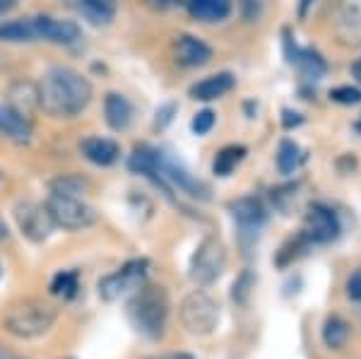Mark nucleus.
Segmentation results:
<instances>
[{"label":"nucleus","mask_w":361,"mask_h":359,"mask_svg":"<svg viewBox=\"0 0 361 359\" xmlns=\"http://www.w3.org/2000/svg\"><path fill=\"white\" fill-rule=\"evenodd\" d=\"M39 102L56 118H73L92 102V85L85 75L70 68H51L39 85Z\"/></svg>","instance_id":"nucleus-1"},{"label":"nucleus","mask_w":361,"mask_h":359,"mask_svg":"<svg viewBox=\"0 0 361 359\" xmlns=\"http://www.w3.org/2000/svg\"><path fill=\"white\" fill-rule=\"evenodd\" d=\"M128 321L135 331L147 340L164 335L169 318V294L161 285H142L135 289L126 306Z\"/></svg>","instance_id":"nucleus-2"},{"label":"nucleus","mask_w":361,"mask_h":359,"mask_svg":"<svg viewBox=\"0 0 361 359\" xmlns=\"http://www.w3.org/2000/svg\"><path fill=\"white\" fill-rule=\"evenodd\" d=\"M58 318V309L44 299H22L10 306L3 316V328L17 340L42 338L54 328Z\"/></svg>","instance_id":"nucleus-3"},{"label":"nucleus","mask_w":361,"mask_h":359,"mask_svg":"<svg viewBox=\"0 0 361 359\" xmlns=\"http://www.w3.org/2000/svg\"><path fill=\"white\" fill-rule=\"evenodd\" d=\"M178 318H180V326L190 335H212L219 326L222 311H219L217 299H212L202 289H195V292H190L180 302Z\"/></svg>","instance_id":"nucleus-4"},{"label":"nucleus","mask_w":361,"mask_h":359,"mask_svg":"<svg viewBox=\"0 0 361 359\" xmlns=\"http://www.w3.org/2000/svg\"><path fill=\"white\" fill-rule=\"evenodd\" d=\"M51 217H54L56 227H63L68 231H80L87 229L97 222V212L92 205H87L85 200L75 198V195H63L54 193L46 202Z\"/></svg>","instance_id":"nucleus-5"},{"label":"nucleus","mask_w":361,"mask_h":359,"mask_svg":"<svg viewBox=\"0 0 361 359\" xmlns=\"http://www.w3.org/2000/svg\"><path fill=\"white\" fill-rule=\"evenodd\" d=\"M226 268V248L217 236H207L190 258V280L197 285H212Z\"/></svg>","instance_id":"nucleus-6"},{"label":"nucleus","mask_w":361,"mask_h":359,"mask_svg":"<svg viewBox=\"0 0 361 359\" xmlns=\"http://www.w3.org/2000/svg\"><path fill=\"white\" fill-rule=\"evenodd\" d=\"M149 263L145 258H135L130 263H126L121 270L106 275L99 280V297L104 302H116V299L133 294L135 289L145 285V275H147Z\"/></svg>","instance_id":"nucleus-7"},{"label":"nucleus","mask_w":361,"mask_h":359,"mask_svg":"<svg viewBox=\"0 0 361 359\" xmlns=\"http://www.w3.org/2000/svg\"><path fill=\"white\" fill-rule=\"evenodd\" d=\"M13 215H15L17 227L22 231V236H27L34 244L46 241L56 229V222H54V217H51L49 207L39 205V202H32V200L17 202Z\"/></svg>","instance_id":"nucleus-8"},{"label":"nucleus","mask_w":361,"mask_h":359,"mask_svg":"<svg viewBox=\"0 0 361 359\" xmlns=\"http://www.w3.org/2000/svg\"><path fill=\"white\" fill-rule=\"evenodd\" d=\"M231 217H234L236 227H238V239H241L243 246H250L255 239H258L260 229L265 227V205L253 195H246V198H238L236 202L229 205Z\"/></svg>","instance_id":"nucleus-9"},{"label":"nucleus","mask_w":361,"mask_h":359,"mask_svg":"<svg viewBox=\"0 0 361 359\" xmlns=\"http://www.w3.org/2000/svg\"><path fill=\"white\" fill-rule=\"evenodd\" d=\"M311 244H328L337 239L340 234V222L337 215L325 205H313L311 212L306 215V229L301 231Z\"/></svg>","instance_id":"nucleus-10"},{"label":"nucleus","mask_w":361,"mask_h":359,"mask_svg":"<svg viewBox=\"0 0 361 359\" xmlns=\"http://www.w3.org/2000/svg\"><path fill=\"white\" fill-rule=\"evenodd\" d=\"M173 56L180 66L185 68H200L212 58V49L197 37H190V34H180L173 42Z\"/></svg>","instance_id":"nucleus-11"},{"label":"nucleus","mask_w":361,"mask_h":359,"mask_svg":"<svg viewBox=\"0 0 361 359\" xmlns=\"http://www.w3.org/2000/svg\"><path fill=\"white\" fill-rule=\"evenodd\" d=\"M0 42L8 44H25V42H42V17H22L0 25Z\"/></svg>","instance_id":"nucleus-12"},{"label":"nucleus","mask_w":361,"mask_h":359,"mask_svg":"<svg viewBox=\"0 0 361 359\" xmlns=\"http://www.w3.org/2000/svg\"><path fill=\"white\" fill-rule=\"evenodd\" d=\"M8 109L20 114L22 118L32 121L37 109H42L39 102V87L34 83H15L8 92Z\"/></svg>","instance_id":"nucleus-13"},{"label":"nucleus","mask_w":361,"mask_h":359,"mask_svg":"<svg viewBox=\"0 0 361 359\" xmlns=\"http://www.w3.org/2000/svg\"><path fill=\"white\" fill-rule=\"evenodd\" d=\"M80 152L97 166H111L121 157V145L109 138H85L80 142Z\"/></svg>","instance_id":"nucleus-14"},{"label":"nucleus","mask_w":361,"mask_h":359,"mask_svg":"<svg viewBox=\"0 0 361 359\" xmlns=\"http://www.w3.org/2000/svg\"><path fill=\"white\" fill-rule=\"evenodd\" d=\"M234 85H236V80L231 73H214L190 87V97L197 102H212L234 90Z\"/></svg>","instance_id":"nucleus-15"},{"label":"nucleus","mask_w":361,"mask_h":359,"mask_svg":"<svg viewBox=\"0 0 361 359\" xmlns=\"http://www.w3.org/2000/svg\"><path fill=\"white\" fill-rule=\"evenodd\" d=\"M82 37L78 22L73 20H56V17H42V42L49 44H75Z\"/></svg>","instance_id":"nucleus-16"},{"label":"nucleus","mask_w":361,"mask_h":359,"mask_svg":"<svg viewBox=\"0 0 361 359\" xmlns=\"http://www.w3.org/2000/svg\"><path fill=\"white\" fill-rule=\"evenodd\" d=\"M340 39L349 46L361 44V0H347L340 13Z\"/></svg>","instance_id":"nucleus-17"},{"label":"nucleus","mask_w":361,"mask_h":359,"mask_svg":"<svg viewBox=\"0 0 361 359\" xmlns=\"http://www.w3.org/2000/svg\"><path fill=\"white\" fill-rule=\"evenodd\" d=\"M104 114H106V123L111 126L114 130H126L133 121V107L130 102L126 99L123 95H106L104 99Z\"/></svg>","instance_id":"nucleus-18"},{"label":"nucleus","mask_w":361,"mask_h":359,"mask_svg":"<svg viewBox=\"0 0 361 359\" xmlns=\"http://www.w3.org/2000/svg\"><path fill=\"white\" fill-rule=\"evenodd\" d=\"M78 13L85 17L87 22L102 27L109 25L116 15V0H75Z\"/></svg>","instance_id":"nucleus-19"},{"label":"nucleus","mask_w":361,"mask_h":359,"mask_svg":"<svg viewBox=\"0 0 361 359\" xmlns=\"http://www.w3.org/2000/svg\"><path fill=\"white\" fill-rule=\"evenodd\" d=\"M0 133L13 138L17 142H27L29 138H32V121L22 118L13 109L0 107Z\"/></svg>","instance_id":"nucleus-20"},{"label":"nucleus","mask_w":361,"mask_h":359,"mask_svg":"<svg viewBox=\"0 0 361 359\" xmlns=\"http://www.w3.org/2000/svg\"><path fill=\"white\" fill-rule=\"evenodd\" d=\"M188 8L200 22H219L231 13V0H188Z\"/></svg>","instance_id":"nucleus-21"},{"label":"nucleus","mask_w":361,"mask_h":359,"mask_svg":"<svg viewBox=\"0 0 361 359\" xmlns=\"http://www.w3.org/2000/svg\"><path fill=\"white\" fill-rule=\"evenodd\" d=\"M243 157H246V147H243V145H226V147H222L217 152L212 169L217 176H229V174L243 162Z\"/></svg>","instance_id":"nucleus-22"},{"label":"nucleus","mask_w":361,"mask_h":359,"mask_svg":"<svg viewBox=\"0 0 361 359\" xmlns=\"http://www.w3.org/2000/svg\"><path fill=\"white\" fill-rule=\"evenodd\" d=\"M349 338V323L340 316H330L323 326V343L330 350H340Z\"/></svg>","instance_id":"nucleus-23"},{"label":"nucleus","mask_w":361,"mask_h":359,"mask_svg":"<svg viewBox=\"0 0 361 359\" xmlns=\"http://www.w3.org/2000/svg\"><path fill=\"white\" fill-rule=\"evenodd\" d=\"M301 159H304V154H301V147L294 140H282V142H279V150H277V169H279V174H294L296 169H299Z\"/></svg>","instance_id":"nucleus-24"},{"label":"nucleus","mask_w":361,"mask_h":359,"mask_svg":"<svg viewBox=\"0 0 361 359\" xmlns=\"http://www.w3.org/2000/svg\"><path fill=\"white\" fill-rule=\"evenodd\" d=\"M78 273L75 270H63V273H58L54 277V282H51V294H56V297H63V299H73L75 294H78Z\"/></svg>","instance_id":"nucleus-25"},{"label":"nucleus","mask_w":361,"mask_h":359,"mask_svg":"<svg viewBox=\"0 0 361 359\" xmlns=\"http://www.w3.org/2000/svg\"><path fill=\"white\" fill-rule=\"evenodd\" d=\"M85 186V181L82 178H78V176H63V178H58V181H54V193H63V195H75V193H80Z\"/></svg>","instance_id":"nucleus-26"},{"label":"nucleus","mask_w":361,"mask_h":359,"mask_svg":"<svg viewBox=\"0 0 361 359\" xmlns=\"http://www.w3.org/2000/svg\"><path fill=\"white\" fill-rule=\"evenodd\" d=\"M330 99L337 104H359L361 90H357V87H335V90L330 92Z\"/></svg>","instance_id":"nucleus-27"},{"label":"nucleus","mask_w":361,"mask_h":359,"mask_svg":"<svg viewBox=\"0 0 361 359\" xmlns=\"http://www.w3.org/2000/svg\"><path fill=\"white\" fill-rule=\"evenodd\" d=\"M212 126H214V114L209 111V109H205V111L195 114V118H193V123H190V128H193L195 135H205V133L212 130Z\"/></svg>","instance_id":"nucleus-28"},{"label":"nucleus","mask_w":361,"mask_h":359,"mask_svg":"<svg viewBox=\"0 0 361 359\" xmlns=\"http://www.w3.org/2000/svg\"><path fill=\"white\" fill-rule=\"evenodd\" d=\"M347 297L354 299V302H361V268L354 270L347 280Z\"/></svg>","instance_id":"nucleus-29"},{"label":"nucleus","mask_w":361,"mask_h":359,"mask_svg":"<svg viewBox=\"0 0 361 359\" xmlns=\"http://www.w3.org/2000/svg\"><path fill=\"white\" fill-rule=\"evenodd\" d=\"M248 280H250V275L246 273V275H241V280L234 282V299H236V302H246V297H248V292H250L248 285H246Z\"/></svg>","instance_id":"nucleus-30"},{"label":"nucleus","mask_w":361,"mask_h":359,"mask_svg":"<svg viewBox=\"0 0 361 359\" xmlns=\"http://www.w3.org/2000/svg\"><path fill=\"white\" fill-rule=\"evenodd\" d=\"M145 3L152 10H171V8H176V5H180V0H145Z\"/></svg>","instance_id":"nucleus-31"},{"label":"nucleus","mask_w":361,"mask_h":359,"mask_svg":"<svg viewBox=\"0 0 361 359\" xmlns=\"http://www.w3.org/2000/svg\"><path fill=\"white\" fill-rule=\"evenodd\" d=\"M301 123V116L296 111H284V128H292V126Z\"/></svg>","instance_id":"nucleus-32"},{"label":"nucleus","mask_w":361,"mask_h":359,"mask_svg":"<svg viewBox=\"0 0 361 359\" xmlns=\"http://www.w3.org/2000/svg\"><path fill=\"white\" fill-rule=\"evenodd\" d=\"M8 234H10V231H8V224H5V219L0 217V241L8 239Z\"/></svg>","instance_id":"nucleus-33"},{"label":"nucleus","mask_w":361,"mask_h":359,"mask_svg":"<svg viewBox=\"0 0 361 359\" xmlns=\"http://www.w3.org/2000/svg\"><path fill=\"white\" fill-rule=\"evenodd\" d=\"M15 5V0H0V13H5V10H10Z\"/></svg>","instance_id":"nucleus-34"},{"label":"nucleus","mask_w":361,"mask_h":359,"mask_svg":"<svg viewBox=\"0 0 361 359\" xmlns=\"http://www.w3.org/2000/svg\"><path fill=\"white\" fill-rule=\"evenodd\" d=\"M313 5V0H301V17H306V13H308V8Z\"/></svg>","instance_id":"nucleus-35"},{"label":"nucleus","mask_w":361,"mask_h":359,"mask_svg":"<svg viewBox=\"0 0 361 359\" xmlns=\"http://www.w3.org/2000/svg\"><path fill=\"white\" fill-rule=\"evenodd\" d=\"M0 359H25V357H17V355H13V352L0 350Z\"/></svg>","instance_id":"nucleus-36"},{"label":"nucleus","mask_w":361,"mask_h":359,"mask_svg":"<svg viewBox=\"0 0 361 359\" xmlns=\"http://www.w3.org/2000/svg\"><path fill=\"white\" fill-rule=\"evenodd\" d=\"M352 73H354V78H357V80H361V61H359V63H354Z\"/></svg>","instance_id":"nucleus-37"},{"label":"nucleus","mask_w":361,"mask_h":359,"mask_svg":"<svg viewBox=\"0 0 361 359\" xmlns=\"http://www.w3.org/2000/svg\"><path fill=\"white\" fill-rule=\"evenodd\" d=\"M166 359H195L193 355H185V352H178V355H171V357H166Z\"/></svg>","instance_id":"nucleus-38"},{"label":"nucleus","mask_w":361,"mask_h":359,"mask_svg":"<svg viewBox=\"0 0 361 359\" xmlns=\"http://www.w3.org/2000/svg\"><path fill=\"white\" fill-rule=\"evenodd\" d=\"M0 273H3V268H0Z\"/></svg>","instance_id":"nucleus-39"},{"label":"nucleus","mask_w":361,"mask_h":359,"mask_svg":"<svg viewBox=\"0 0 361 359\" xmlns=\"http://www.w3.org/2000/svg\"><path fill=\"white\" fill-rule=\"evenodd\" d=\"M70 359H73V357H70Z\"/></svg>","instance_id":"nucleus-40"}]
</instances>
